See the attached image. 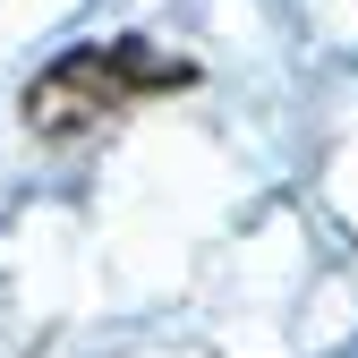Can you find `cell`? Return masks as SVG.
<instances>
[{"instance_id": "6da1fadb", "label": "cell", "mask_w": 358, "mask_h": 358, "mask_svg": "<svg viewBox=\"0 0 358 358\" xmlns=\"http://www.w3.org/2000/svg\"><path fill=\"white\" fill-rule=\"evenodd\" d=\"M188 85H196V60H171V52H154L137 34L128 43H77V52H60L26 85V128L69 145V137H94V128L128 120L137 103L188 94Z\"/></svg>"}]
</instances>
